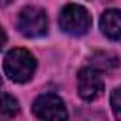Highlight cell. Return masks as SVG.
Instances as JSON below:
<instances>
[{
  "label": "cell",
  "mask_w": 121,
  "mask_h": 121,
  "mask_svg": "<svg viewBox=\"0 0 121 121\" xmlns=\"http://www.w3.org/2000/svg\"><path fill=\"white\" fill-rule=\"evenodd\" d=\"M36 60L26 49H11L4 59V72L15 83H25L34 76Z\"/></svg>",
  "instance_id": "cell-1"
},
{
  "label": "cell",
  "mask_w": 121,
  "mask_h": 121,
  "mask_svg": "<svg viewBox=\"0 0 121 121\" xmlns=\"http://www.w3.org/2000/svg\"><path fill=\"white\" fill-rule=\"evenodd\" d=\"M104 91V81H102V76L96 68H83L79 70L78 74V93L83 100L91 102V100H96Z\"/></svg>",
  "instance_id": "cell-5"
},
{
  "label": "cell",
  "mask_w": 121,
  "mask_h": 121,
  "mask_svg": "<svg viewBox=\"0 0 121 121\" xmlns=\"http://www.w3.org/2000/svg\"><path fill=\"white\" fill-rule=\"evenodd\" d=\"M91 60H93L91 66L96 68L98 72H104V70L110 72V70H113L117 66V57L115 55H110V53H96V55H93Z\"/></svg>",
  "instance_id": "cell-8"
},
{
  "label": "cell",
  "mask_w": 121,
  "mask_h": 121,
  "mask_svg": "<svg viewBox=\"0 0 121 121\" xmlns=\"http://www.w3.org/2000/svg\"><path fill=\"white\" fill-rule=\"evenodd\" d=\"M6 2H8V0H6Z\"/></svg>",
  "instance_id": "cell-12"
},
{
  "label": "cell",
  "mask_w": 121,
  "mask_h": 121,
  "mask_svg": "<svg viewBox=\"0 0 121 121\" xmlns=\"http://www.w3.org/2000/svg\"><path fill=\"white\" fill-rule=\"evenodd\" d=\"M32 112L38 119H53V121H60V119H66L68 113H66V108H64V102L57 96V95H40L34 104H32Z\"/></svg>",
  "instance_id": "cell-4"
},
{
  "label": "cell",
  "mask_w": 121,
  "mask_h": 121,
  "mask_svg": "<svg viewBox=\"0 0 121 121\" xmlns=\"http://www.w3.org/2000/svg\"><path fill=\"white\" fill-rule=\"evenodd\" d=\"M59 25L70 36H83L91 28V15L83 6L66 4L59 15Z\"/></svg>",
  "instance_id": "cell-2"
},
{
  "label": "cell",
  "mask_w": 121,
  "mask_h": 121,
  "mask_svg": "<svg viewBox=\"0 0 121 121\" xmlns=\"http://www.w3.org/2000/svg\"><path fill=\"white\" fill-rule=\"evenodd\" d=\"M17 28L26 38L43 36L47 32V15H45V11L40 9V8H34V6H26L19 13Z\"/></svg>",
  "instance_id": "cell-3"
},
{
  "label": "cell",
  "mask_w": 121,
  "mask_h": 121,
  "mask_svg": "<svg viewBox=\"0 0 121 121\" xmlns=\"http://www.w3.org/2000/svg\"><path fill=\"white\" fill-rule=\"evenodd\" d=\"M17 113H19V102L8 93H0V119H11Z\"/></svg>",
  "instance_id": "cell-7"
},
{
  "label": "cell",
  "mask_w": 121,
  "mask_h": 121,
  "mask_svg": "<svg viewBox=\"0 0 121 121\" xmlns=\"http://www.w3.org/2000/svg\"><path fill=\"white\" fill-rule=\"evenodd\" d=\"M4 43H6V32H4V28L0 26V49L4 47Z\"/></svg>",
  "instance_id": "cell-10"
},
{
  "label": "cell",
  "mask_w": 121,
  "mask_h": 121,
  "mask_svg": "<svg viewBox=\"0 0 121 121\" xmlns=\"http://www.w3.org/2000/svg\"><path fill=\"white\" fill-rule=\"evenodd\" d=\"M0 85H2V79H0Z\"/></svg>",
  "instance_id": "cell-11"
},
{
  "label": "cell",
  "mask_w": 121,
  "mask_h": 121,
  "mask_svg": "<svg viewBox=\"0 0 121 121\" xmlns=\"http://www.w3.org/2000/svg\"><path fill=\"white\" fill-rule=\"evenodd\" d=\"M119 96H121V89H113V93H112V110H113V115L117 119L121 117V102H119Z\"/></svg>",
  "instance_id": "cell-9"
},
{
  "label": "cell",
  "mask_w": 121,
  "mask_h": 121,
  "mask_svg": "<svg viewBox=\"0 0 121 121\" xmlns=\"http://www.w3.org/2000/svg\"><path fill=\"white\" fill-rule=\"evenodd\" d=\"M100 30L110 40H119L121 36V21L117 9H106L100 17Z\"/></svg>",
  "instance_id": "cell-6"
}]
</instances>
